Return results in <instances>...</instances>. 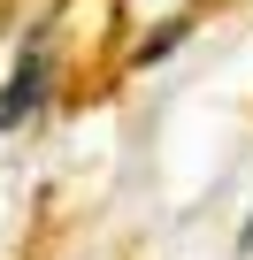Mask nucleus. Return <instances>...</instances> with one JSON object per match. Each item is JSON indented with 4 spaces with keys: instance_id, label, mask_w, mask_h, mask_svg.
Returning <instances> with one entry per match:
<instances>
[{
    "instance_id": "nucleus-1",
    "label": "nucleus",
    "mask_w": 253,
    "mask_h": 260,
    "mask_svg": "<svg viewBox=\"0 0 253 260\" xmlns=\"http://www.w3.org/2000/svg\"><path fill=\"white\" fill-rule=\"evenodd\" d=\"M39 92H46V54L31 46V54L16 61V77L0 84V130H16V122H31V107H39Z\"/></svg>"
}]
</instances>
